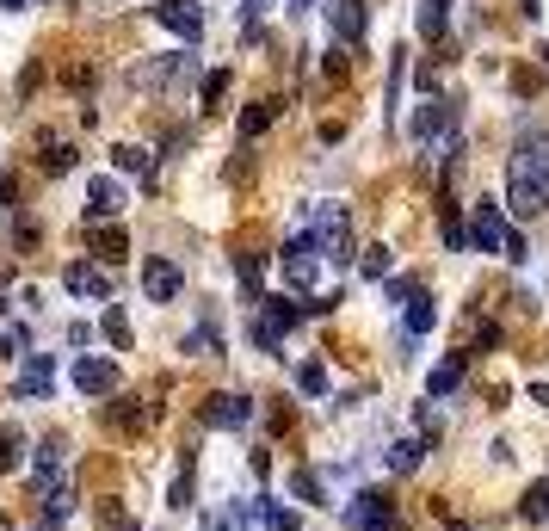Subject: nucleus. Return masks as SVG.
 Returning a JSON list of instances; mask_svg holds the SVG:
<instances>
[{
	"label": "nucleus",
	"mask_w": 549,
	"mask_h": 531,
	"mask_svg": "<svg viewBox=\"0 0 549 531\" xmlns=\"http://www.w3.org/2000/svg\"><path fill=\"white\" fill-rule=\"evenodd\" d=\"M247 420H253L247 396H229V389H223V396L204 402V427H216V433H235V427H247Z\"/></svg>",
	"instance_id": "14"
},
{
	"label": "nucleus",
	"mask_w": 549,
	"mask_h": 531,
	"mask_svg": "<svg viewBox=\"0 0 549 531\" xmlns=\"http://www.w3.org/2000/svg\"><path fill=\"white\" fill-rule=\"evenodd\" d=\"M346 531H395V501L383 488H358L346 501Z\"/></svg>",
	"instance_id": "5"
},
{
	"label": "nucleus",
	"mask_w": 549,
	"mask_h": 531,
	"mask_svg": "<svg viewBox=\"0 0 549 531\" xmlns=\"http://www.w3.org/2000/svg\"><path fill=\"white\" fill-rule=\"evenodd\" d=\"M303 235H315L321 247V260H352V217H346V204H309L303 210Z\"/></svg>",
	"instance_id": "2"
},
{
	"label": "nucleus",
	"mask_w": 549,
	"mask_h": 531,
	"mask_svg": "<svg viewBox=\"0 0 549 531\" xmlns=\"http://www.w3.org/2000/svg\"><path fill=\"white\" fill-rule=\"evenodd\" d=\"M438 223H445V247H469V223L457 217V204H445V217H438Z\"/></svg>",
	"instance_id": "32"
},
{
	"label": "nucleus",
	"mask_w": 549,
	"mask_h": 531,
	"mask_svg": "<svg viewBox=\"0 0 549 531\" xmlns=\"http://www.w3.org/2000/svg\"><path fill=\"white\" fill-rule=\"evenodd\" d=\"M186 352H216V328H192L186 334Z\"/></svg>",
	"instance_id": "38"
},
{
	"label": "nucleus",
	"mask_w": 549,
	"mask_h": 531,
	"mask_svg": "<svg viewBox=\"0 0 549 531\" xmlns=\"http://www.w3.org/2000/svg\"><path fill=\"white\" fill-rule=\"evenodd\" d=\"M457 0H420V38H445Z\"/></svg>",
	"instance_id": "19"
},
{
	"label": "nucleus",
	"mask_w": 549,
	"mask_h": 531,
	"mask_svg": "<svg viewBox=\"0 0 549 531\" xmlns=\"http://www.w3.org/2000/svg\"><path fill=\"white\" fill-rule=\"evenodd\" d=\"M303 7H309V0H290V13H303Z\"/></svg>",
	"instance_id": "42"
},
{
	"label": "nucleus",
	"mask_w": 549,
	"mask_h": 531,
	"mask_svg": "<svg viewBox=\"0 0 549 531\" xmlns=\"http://www.w3.org/2000/svg\"><path fill=\"white\" fill-rule=\"evenodd\" d=\"M278 266H284V285H290V291H315V272H321V247H315V235L297 229V235L284 241Z\"/></svg>",
	"instance_id": "4"
},
{
	"label": "nucleus",
	"mask_w": 549,
	"mask_h": 531,
	"mask_svg": "<svg viewBox=\"0 0 549 531\" xmlns=\"http://www.w3.org/2000/svg\"><path fill=\"white\" fill-rule=\"evenodd\" d=\"M420 457H426V445H420V439H395V445L383 451V464H389L395 476H408V470L420 464Z\"/></svg>",
	"instance_id": "20"
},
{
	"label": "nucleus",
	"mask_w": 549,
	"mask_h": 531,
	"mask_svg": "<svg viewBox=\"0 0 549 531\" xmlns=\"http://www.w3.org/2000/svg\"><path fill=\"white\" fill-rule=\"evenodd\" d=\"M38 501H44V531H56L68 513H75V482H56V488H44Z\"/></svg>",
	"instance_id": "18"
},
{
	"label": "nucleus",
	"mask_w": 549,
	"mask_h": 531,
	"mask_svg": "<svg viewBox=\"0 0 549 531\" xmlns=\"http://www.w3.org/2000/svg\"><path fill=\"white\" fill-rule=\"evenodd\" d=\"M543 56H549V50H543Z\"/></svg>",
	"instance_id": "44"
},
{
	"label": "nucleus",
	"mask_w": 549,
	"mask_h": 531,
	"mask_svg": "<svg viewBox=\"0 0 549 531\" xmlns=\"http://www.w3.org/2000/svg\"><path fill=\"white\" fill-rule=\"evenodd\" d=\"M235 272H241V285H247V297H253V291H260V278H266V260H260V254H241ZM253 303H260V297H253Z\"/></svg>",
	"instance_id": "28"
},
{
	"label": "nucleus",
	"mask_w": 549,
	"mask_h": 531,
	"mask_svg": "<svg viewBox=\"0 0 549 531\" xmlns=\"http://www.w3.org/2000/svg\"><path fill=\"white\" fill-rule=\"evenodd\" d=\"M93 247H99V260H124V254H130V241H124L118 223H105V229L93 235Z\"/></svg>",
	"instance_id": "25"
},
{
	"label": "nucleus",
	"mask_w": 549,
	"mask_h": 531,
	"mask_svg": "<svg viewBox=\"0 0 549 531\" xmlns=\"http://www.w3.org/2000/svg\"><path fill=\"white\" fill-rule=\"evenodd\" d=\"M19 457H25V439H19V427H0V476H7V470H19Z\"/></svg>",
	"instance_id": "26"
},
{
	"label": "nucleus",
	"mask_w": 549,
	"mask_h": 531,
	"mask_svg": "<svg viewBox=\"0 0 549 531\" xmlns=\"http://www.w3.org/2000/svg\"><path fill=\"white\" fill-rule=\"evenodd\" d=\"M278 112H284L278 99H260V105H247V112H241V136H260V130H266Z\"/></svg>",
	"instance_id": "22"
},
{
	"label": "nucleus",
	"mask_w": 549,
	"mask_h": 531,
	"mask_svg": "<svg viewBox=\"0 0 549 531\" xmlns=\"http://www.w3.org/2000/svg\"><path fill=\"white\" fill-rule=\"evenodd\" d=\"M149 13H155L167 31H179L186 44H198V38H204V7H198V0H155Z\"/></svg>",
	"instance_id": "9"
},
{
	"label": "nucleus",
	"mask_w": 549,
	"mask_h": 531,
	"mask_svg": "<svg viewBox=\"0 0 549 531\" xmlns=\"http://www.w3.org/2000/svg\"><path fill=\"white\" fill-rule=\"evenodd\" d=\"M223 93H229V68H210L204 87H198V99H204V105H223Z\"/></svg>",
	"instance_id": "30"
},
{
	"label": "nucleus",
	"mask_w": 549,
	"mask_h": 531,
	"mask_svg": "<svg viewBox=\"0 0 549 531\" xmlns=\"http://www.w3.org/2000/svg\"><path fill=\"white\" fill-rule=\"evenodd\" d=\"M62 464H68V445H62V439H44V445H38V464H31V488L44 494V488L68 482V476H62Z\"/></svg>",
	"instance_id": "16"
},
{
	"label": "nucleus",
	"mask_w": 549,
	"mask_h": 531,
	"mask_svg": "<svg viewBox=\"0 0 549 531\" xmlns=\"http://www.w3.org/2000/svg\"><path fill=\"white\" fill-rule=\"evenodd\" d=\"M179 285H186V278H179V266H173V260H161V254L142 260V297H149V303H173V297H179Z\"/></svg>",
	"instance_id": "11"
},
{
	"label": "nucleus",
	"mask_w": 549,
	"mask_h": 531,
	"mask_svg": "<svg viewBox=\"0 0 549 531\" xmlns=\"http://www.w3.org/2000/svg\"><path fill=\"white\" fill-rule=\"evenodd\" d=\"M327 25H334V38L358 44L364 38V0H327Z\"/></svg>",
	"instance_id": "17"
},
{
	"label": "nucleus",
	"mask_w": 549,
	"mask_h": 531,
	"mask_svg": "<svg viewBox=\"0 0 549 531\" xmlns=\"http://www.w3.org/2000/svg\"><path fill=\"white\" fill-rule=\"evenodd\" d=\"M105 340H112V346H130V315L112 303V309H105Z\"/></svg>",
	"instance_id": "31"
},
{
	"label": "nucleus",
	"mask_w": 549,
	"mask_h": 531,
	"mask_svg": "<svg viewBox=\"0 0 549 531\" xmlns=\"http://www.w3.org/2000/svg\"><path fill=\"white\" fill-rule=\"evenodd\" d=\"M260 303H266V315L253 322V340H260L266 352H278V340L303 322V303H290V297H260Z\"/></svg>",
	"instance_id": "6"
},
{
	"label": "nucleus",
	"mask_w": 549,
	"mask_h": 531,
	"mask_svg": "<svg viewBox=\"0 0 549 531\" xmlns=\"http://www.w3.org/2000/svg\"><path fill=\"white\" fill-rule=\"evenodd\" d=\"M519 513H525V519H543V513H549V482H531V488H525V507H519Z\"/></svg>",
	"instance_id": "34"
},
{
	"label": "nucleus",
	"mask_w": 549,
	"mask_h": 531,
	"mask_svg": "<svg viewBox=\"0 0 549 531\" xmlns=\"http://www.w3.org/2000/svg\"><path fill=\"white\" fill-rule=\"evenodd\" d=\"M297 389H303V396H327V371H321L315 359H303V365H297Z\"/></svg>",
	"instance_id": "29"
},
{
	"label": "nucleus",
	"mask_w": 549,
	"mask_h": 531,
	"mask_svg": "<svg viewBox=\"0 0 549 531\" xmlns=\"http://www.w3.org/2000/svg\"><path fill=\"white\" fill-rule=\"evenodd\" d=\"M0 7H7V13H19V7H25V0H0Z\"/></svg>",
	"instance_id": "41"
},
{
	"label": "nucleus",
	"mask_w": 549,
	"mask_h": 531,
	"mask_svg": "<svg viewBox=\"0 0 549 531\" xmlns=\"http://www.w3.org/2000/svg\"><path fill=\"white\" fill-rule=\"evenodd\" d=\"M62 285H68V297H93V303H105L112 297V278H105L99 266H87V260H75L62 272Z\"/></svg>",
	"instance_id": "15"
},
{
	"label": "nucleus",
	"mask_w": 549,
	"mask_h": 531,
	"mask_svg": "<svg viewBox=\"0 0 549 531\" xmlns=\"http://www.w3.org/2000/svg\"><path fill=\"white\" fill-rule=\"evenodd\" d=\"M506 204H512V217H543L549 210V136L531 130L506 155Z\"/></svg>",
	"instance_id": "1"
},
{
	"label": "nucleus",
	"mask_w": 549,
	"mask_h": 531,
	"mask_svg": "<svg viewBox=\"0 0 549 531\" xmlns=\"http://www.w3.org/2000/svg\"><path fill=\"white\" fill-rule=\"evenodd\" d=\"M457 383H463V352H451V359H445V365H432V377H426L432 396H451Z\"/></svg>",
	"instance_id": "21"
},
{
	"label": "nucleus",
	"mask_w": 549,
	"mask_h": 531,
	"mask_svg": "<svg viewBox=\"0 0 549 531\" xmlns=\"http://www.w3.org/2000/svg\"><path fill=\"white\" fill-rule=\"evenodd\" d=\"M50 389H56V359H50V352H25V365L13 377V396L19 402H44Z\"/></svg>",
	"instance_id": "7"
},
{
	"label": "nucleus",
	"mask_w": 549,
	"mask_h": 531,
	"mask_svg": "<svg viewBox=\"0 0 549 531\" xmlns=\"http://www.w3.org/2000/svg\"><path fill=\"white\" fill-rule=\"evenodd\" d=\"M75 389H81V396H118L124 371L112 359H87V352H81V359H75Z\"/></svg>",
	"instance_id": "8"
},
{
	"label": "nucleus",
	"mask_w": 549,
	"mask_h": 531,
	"mask_svg": "<svg viewBox=\"0 0 549 531\" xmlns=\"http://www.w3.org/2000/svg\"><path fill=\"white\" fill-rule=\"evenodd\" d=\"M266 7H272V0H241V19H260Z\"/></svg>",
	"instance_id": "40"
},
{
	"label": "nucleus",
	"mask_w": 549,
	"mask_h": 531,
	"mask_svg": "<svg viewBox=\"0 0 549 531\" xmlns=\"http://www.w3.org/2000/svg\"><path fill=\"white\" fill-rule=\"evenodd\" d=\"M408 130H414V143H438L445 130H457V105H451V99H426Z\"/></svg>",
	"instance_id": "12"
},
{
	"label": "nucleus",
	"mask_w": 549,
	"mask_h": 531,
	"mask_svg": "<svg viewBox=\"0 0 549 531\" xmlns=\"http://www.w3.org/2000/svg\"><path fill=\"white\" fill-rule=\"evenodd\" d=\"M44 167H50V173H68V167H75V149H68V143H50V136H44Z\"/></svg>",
	"instance_id": "33"
},
{
	"label": "nucleus",
	"mask_w": 549,
	"mask_h": 531,
	"mask_svg": "<svg viewBox=\"0 0 549 531\" xmlns=\"http://www.w3.org/2000/svg\"><path fill=\"white\" fill-rule=\"evenodd\" d=\"M112 161H118V173H149V167H155V155L142 149V143H118Z\"/></svg>",
	"instance_id": "23"
},
{
	"label": "nucleus",
	"mask_w": 549,
	"mask_h": 531,
	"mask_svg": "<svg viewBox=\"0 0 549 531\" xmlns=\"http://www.w3.org/2000/svg\"><path fill=\"white\" fill-rule=\"evenodd\" d=\"M13 198H19V180H13V173H0V210H7Z\"/></svg>",
	"instance_id": "39"
},
{
	"label": "nucleus",
	"mask_w": 549,
	"mask_h": 531,
	"mask_svg": "<svg viewBox=\"0 0 549 531\" xmlns=\"http://www.w3.org/2000/svg\"><path fill=\"white\" fill-rule=\"evenodd\" d=\"M506 217H500V204L494 198H482V204H475V223H469V247H482V254H494V247H500V254H506Z\"/></svg>",
	"instance_id": "10"
},
{
	"label": "nucleus",
	"mask_w": 549,
	"mask_h": 531,
	"mask_svg": "<svg viewBox=\"0 0 549 531\" xmlns=\"http://www.w3.org/2000/svg\"><path fill=\"white\" fill-rule=\"evenodd\" d=\"M118 210H124V186L105 180V173H93V180H87V223L99 229V223H112Z\"/></svg>",
	"instance_id": "13"
},
{
	"label": "nucleus",
	"mask_w": 549,
	"mask_h": 531,
	"mask_svg": "<svg viewBox=\"0 0 549 531\" xmlns=\"http://www.w3.org/2000/svg\"><path fill=\"white\" fill-rule=\"evenodd\" d=\"M130 81L136 87H149V93H173V87H186V81H198V56H149V62H136L130 68Z\"/></svg>",
	"instance_id": "3"
},
{
	"label": "nucleus",
	"mask_w": 549,
	"mask_h": 531,
	"mask_svg": "<svg viewBox=\"0 0 549 531\" xmlns=\"http://www.w3.org/2000/svg\"><path fill=\"white\" fill-rule=\"evenodd\" d=\"M401 315H408V334H432V328H438V309H432V297H414V303L401 309Z\"/></svg>",
	"instance_id": "24"
},
{
	"label": "nucleus",
	"mask_w": 549,
	"mask_h": 531,
	"mask_svg": "<svg viewBox=\"0 0 549 531\" xmlns=\"http://www.w3.org/2000/svg\"><path fill=\"white\" fill-rule=\"evenodd\" d=\"M383 291H389V303H401V309H408L414 297H426V291H420V278H395V272L383 278Z\"/></svg>",
	"instance_id": "27"
},
{
	"label": "nucleus",
	"mask_w": 549,
	"mask_h": 531,
	"mask_svg": "<svg viewBox=\"0 0 549 531\" xmlns=\"http://www.w3.org/2000/svg\"><path fill=\"white\" fill-rule=\"evenodd\" d=\"M25 346H31V334L25 328H7V334H0V359H25Z\"/></svg>",
	"instance_id": "35"
},
{
	"label": "nucleus",
	"mask_w": 549,
	"mask_h": 531,
	"mask_svg": "<svg viewBox=\"0 0 549 531\" xmlns=\"http://www.w3.org/2000/svg\"><path fill=\"white\" fill-rule=\"evenodd\" d=\"M105 7H118V0H105Z\"/></svg>",
	"instance_id": "43"
},
{
	"label": "nucleus",
	"mask_w": 549,
	"mask_h": 531,
	"mask_svg": "<svg viewBox=\"0 0 549 531\" xmlns=\"http://www.w3.org/2000/svg\"><path fill=\"white\" fill-rule=\"evenodd\" d=\"M290 488H297L303 501H321V476L315 470H290Z\"/></svg>",
	"instance_id": "36"
},
{
	"label": "nucleus",
	"mask_w": 549,
	"mask_h": 531,
	"mask_svg": "<svg viewBox=\"0 0 549 531\" xmlns=\"http://www.w3.org/2000/svg\"><path fill=\"white\" fill-rule=\"evenodd\" d=\"M371 278H389V247H364V260H358Z\"/></svg>",
	"instance_id": "37"
}]
</instances>
